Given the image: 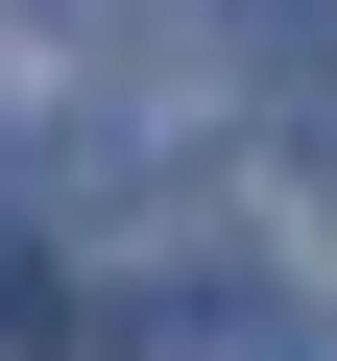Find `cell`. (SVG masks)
<instances>
[{"label": "cell", "instance_id": "6da1fadb", "mask_svg": "<svg viewBox=\"0 0 337 361\" xmlns=\"http://www.w3.org/2000/svg\"><path fill=\"white\" fill-rule=\"evenodd\" d=\"M121 337H145V361H313V337H289L265 289H217V265H168V289H145Z\"/></svg>", "mask_w": 337, "mask_h": 361}, {"label": "cell", "instance_id": "7a4b0ae2", "mask_svg": "<svg viewBox=\"0 0 337 361\" xmlns=\"http://www.w3.org/2000/svg\"><path fill=\"white\" fill-rule=\"evenodd\" d=\"M0 25H25V49H145L168 0H0Z\"/></svg>", "mask_w": 337, "mask_h": 361}, {"label": "cell", "instance_id": "3957f363", "mask_svg": "<svg viewBox=\"0 0 337 361\" xmlns=\"http://www.w3.org/2000/svg\"><path fill=\"white\" fill-rule=\"evenodd\" d=\"M193 25H241L265 73H313V49H337V0H193Z\"/></svg>", "mask_w": 337, "mask_h": 361}, {"label": "cell", "instance_id": "277c9868", "mask_svg": "<svg viewBox=\"0 0 337 361\" xmlns=\"http://www.w3.org/2000/svg\"><path fill=\"white\" fill-rule=\"evenodd\" d=\"M313 193H337V97H313Z\"/></svg>", "mask_w": 337, "mask_h": 361}, {"label": "cell", "instance_id": "5b68a950", "mask_svg": "<svg viewBox=\"0 0 337 361\" xmlns=\"http://www.w3.org/2000/svg\"><path fill=\"white\" fill-rule=\"evenodd\" d=\"M0 169H25V145H0Z\"/></svg>", "mask_w": 337, "mask_h": 361}]
</instances>
